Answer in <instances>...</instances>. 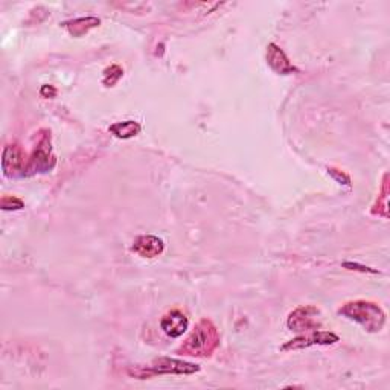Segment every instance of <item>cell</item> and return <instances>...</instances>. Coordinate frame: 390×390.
<instances>
[{"instance_id": "obj_10", "label": "cell", "mask_w": 390, "mask_h": 390, "mask_svg": "<svg viewBox=\"0 0 390 390\" xmlns=\"http://www.w3.org/2000/svg\"><path fill=\"white\" fill-rule=\"evenodd\" d=\"M165 250V244L154 235H142L137 236L133 243V252L141 258H156L162 255Z\"/></svg>"}, {"instance_id": "obj_6", "label": "cell", "mask_w": 390, "mask_h": 390, "mask_svg": "<svg viewBox=\"0 0 390 390\" xmlns=\"http://www.w3.org/2000/svg\"><path fill=\"white\" fill-rule=\"evenodd\" d=\"M320 314L319 309L313 305H305L296 308L294 311L288 316L287 327L294 332H309L320 328V322L317 316Z\"/></svg>"}, {"instance_id": "obj_11", "label": "cell", "mask_w": 390, "mask_h": 390, "mask_svg": "<svg viewBox=\"0 0 390 390\" xmlns=\"http://www.w3.org/2000/svg\"><path fill=\"white\" fill-rule=\"evenodd\" d=\"M101 25V20L98 17H79L69 21H64L63 26L66 28L70 35L74 37H83V35L92 31L93 28H98Z\"/></svg>"}, {"instance_id": "obj_1", "label": "cell", "mask_w": 390, "mask_h": 390, "mask_svg": "<svg viewBox=\"0 0 390 390\" xmlns=\"http://www.w3.org/2000/svg\"><path fill=\"white\" fill-rule=\"evenodd\" d=\"M220 346V332L215 325L209 320L203 319L195 325L191 336L186 338L182 346L177 349L178 356L187 357H200L207 358L218 349Z\"/></svg>"}, {"instance_id": "obj_5", "label": "cell", "mask_w": 390, "mask_h": 390, "mask_svg": "<svg viewBox=\"0 0 390 390\" xmlns=\"http://www.w3.org/2000/svg\"><path fill=\"white\" fill-rule=\"evenodd\" d=\"M28 161H30V158L26 157V153L19 143H8V145L5 147L2 156V170L5 177L12 178L25 176Z\"/></svg>"}, {"instance_id": "obj_13", "label": "cell", "mask_w": 390, "mask_h": 390, "mask_svg": "<svg viewBox=\"0 0 390 390\" xmlns=\"http://www.w3.org/2000/svg\"><path fill=\"white\" fill-rule=\"evenodd\" d=\"M387 178H389V176L386 174L384 176V182H382V186H381V194L378 195L377 203H375L373 207H372V214L373 215L384 216V218H387V216H389V203H387L389 183H387Z\"/></svg>"}, {"instance_id": "obj_3", "label": "cell", "mask_w": 390, "mask_h": 390, "mask_svg": "<svg viewBox=\"0 0 390 390\" xmlns=\"http://www.w3.org/2000/svg\"><path fill=\"white\" fill-rule=\"evenodd\" d=\"M197 372H200V366L170 357H158L151 361L147 367L136 366L133 369H128V373L132 377L139 380L151 378L154 375H192Z\"/></svg>"}, {"instance_id": "obj_17", "label": "cell", "mask_w": 390, "mask_h": 390, "mask_svg": "<svg viewBox=\"0 0 390 390\" xmlns=\"http://www.w3.org/2000/svg\"><path fill=\"white\" fill-rule=\"evenodd\" d=\"M329 172H331V174L334 176L337 180H340V182H342V180H345V183H346V185H349V177L346 176V174H343V172H340V174H336V172L332 171V170H329Z\"/></svg>"}, {"instance_id": "obj_14", "label": "cell", "mask_w": 390, "mask_h": 390, "mask_svg": "<svg viewBox=\"0 0 390 390\" xmlns=\"http://www.w3.org/2000/svg\"><path fill=\"white\" fill-rule=\"evenodd\" d=\"M124 75V70H122L118 64H113V66L107 68L104 70V78H103V83L105 88H113L114 84H116L119 79Z\"/></svg>"}, {"instance_id": "obj_2", "label": "cell", "mask_w": 390, "mask_h": 390, "mask_svg": "<svg viewBox=\"0 0 390 390\" xmlns=\"http://www.w3.org/2000/svg\"><path fill=\"white\" fill-rule=\"evenodd\" d=\"M338 314L346 319L357 322L367 332H380L386 325V313L378 303L369 300H353L346 302L338 308Z\"/></svg>"}, {"instance_id": "obj_12", "label": "cell", "mask_w": 390, "mask_h": 390, "mask_svg": "<svg viewBox=\"0 0 390 390\" xmlns=\"http://www.w3.org/2000/svg\"><path fill=\"white\" fill-rule=\"evenodd\" d=\"M108 132H110L113 136H116L118 139H132V137L141 133V124L136 121L116 122V124L110 125Z\"/></svg>"}, {"instance_id": "obj_8", "label": "cell", "mask_w": 390, "mask_h": 390, "mask_svg": "<svg viewBox=\"0 0 390 390\" xmlns=\"http://www.w3.org/2000/svg\"><path fill=\"white\" fill-rule=\"evenodd\" d=\"M187 327H189V320H187V317L182 311H178V309H172V311L166 313L161 320L162 331L171 338L183 336Z\"/></svg>"}, {"instance_id": "obj_4", "label": "cell", "mask_w": 390, "mask_h": 390, "mask_svg": "<svg viewBox=\"0 0 390 390\" xmlns=\"http://www.w3.org/2000/svg\"><path fill=\"white\" fill-rule=\"evenodd\" d=\"M40 134L41 136L39 139V143L35 145L34 153L30 157V161H28L26 171L30 172V174H35V172H46L55 166V157L52 156V148H50V133L48 130H41Z\"/></svg>"}, {"instance_id": "obj_16", "label": "cell", "mask_w": 390, "mask_h": 390, "mask_svg": "<svg viewBox=\"0 0 390 390\" xmlns=\"http://www.w3.org/2000/svg\"><path fill=\"white\" fill-rule=\"evenodd\" d=\"M40 93H41V96H45V98H54L57 95V89L52 88V85H43Z\"/></svg>"}, {"instance_id": "obj_9", "label": "cell", "mask_w": 390, "mask_h": 390, "mask_svg": "<svg viewBox=\"0 0 390 390\" xmlns=\"http://www.w3.org/2000/svg\"><path fill=\"white\" fill-rule=\"evenodd\" d=\"M267 63H269V66L276 72L278 75H290L293 72H298L291 61L288 60L284 50L278 45H274V43H270V45L267 46Z\"/></svg>"}, {"instance_id": "obj_7", "label": "cell", "mask_w": 390, "mask_h": 390, "mask_svg": "<svg viewBox=\"0 0 390 390\" xmlns=\"http://www.w3.org/2000/svg\"><path fill=\"white\" fill-rule=\"evenodd\" d=\"M340 338H338L337 334L334 332H325V331H309L307 332L305 336L296 337L293 340L287 342L285 345L280 346V351L287 352V351H298V349H303V348H309V346L314 345H334L337 343Z\"/></svg>"}, {"instance_id": "obj_15", "label": "cell", "mask_w": 390, "mask_h": 390, "mask_svg": "<svg viewBox=\"0 0 390 390\" xmlns=\"http://www.w3.org/2000/svg\"><path fill=\"white\" fill-rule=\"evenodd\" d=\"M0 206H2L3 211H20V209L25 207V203L17 197H11V195H5L0 201Z\"/></svg>"}]
</instances>
